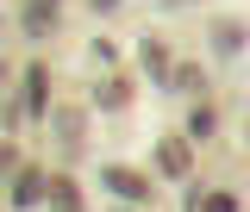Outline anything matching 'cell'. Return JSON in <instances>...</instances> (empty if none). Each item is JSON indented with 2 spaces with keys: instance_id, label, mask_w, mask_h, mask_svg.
I'll use <instances>...</instances> for the list:
<instances>
[{
  "instance_id": "6da1fadb",
  "label": "cell",
  "mask_w": 250,
  "mask_h": 212,
  "mask_svg": "<svg viewBox=\"0 0 250 212\" xmlns=\"http://www.w3.org/2000/svg\"><path fill=\"white\" fill-rule=\"evenodd\" d=\"M19 25H25V38H50V31L62 25L57 0H25V6H19Z\"/></svg>"
},
{
  "instance_id": "7a4b0ae2",
  "label": "cell",
  "mask_w": 250,
  "mask_h": 212,
  "mask_svg": "<svg viewBox=\"0 0 250 212\" xmlns=\"http://www.w3.org/2000/svg\"><path fill=\"white\" fill-rule=\"evenodd\" d=\"M156 169H163L169 181H182L188 169H194V150H188L182 137H163V144H156Z\"/></svg>"
},
{
  "instance_id": "3957f363",
  "label": "cell",
  "mask_w": 250,
  "mask_h": 212,
  "mask_svg": "<svg viewBox=\"0 0 250 212\" xmlns=\"http://www.w3.org/2000/svg\"><path fill=\"white\" fill-rule=\"evenodd\" d=\"M106 187H113L119 200H131V206H144V200H150V181H144V175H131V169H106Z\"/></svg>"
},
{
  "instance_id": "30bf717a",
  "label": "cell",
  "mask_w": 250,
  "mask_h": 212,
  "mask_svg": "<svg viewBox=\"0 0 250 212\" xmlns=\"http://www.w3.org/2000/svg\"><path fill=\"white\" fill-rule=\"evenodd\" d=\"M213 50H219V57L244 50V25H213Z\"/></svg>"
},
{
  "instance_id": "7c38bea8",
  "label": "cell",
  "mask_w": 250,
  "mask_h": 212,
  "mask_svg": "<svg viewBox=\"0 0 250 212\" xmlns=\"http://www.w3.org/2000/svg\"><path fill=\"white\" fill-rule=\"evenodd\" d=\"M169 6H182V0H169Z\"/></svg>"
},
{
  "instance_id": "8fae6325",
  "label": "cell",
  "mask_w": 250,
  "mask_h": 212,
  "mask_svg": "<svg viewBox=\"0 0 250 212\" xmlns=\"http://www.w3.org/2000/svg\"><path fill=\"white\" fill-rule=\"evenodd\" d=\"M213 106H194V119H188V131H194V137H213Z\"/></svg>"
},
{
  "instance_id": "9c48e42d",
  "label": "cell",
  "mask_w": 250,
  "mask_h": 212,
  "mask_svg": "<svg viewBox=\"0 0 250 212\" xmlns=\"http://www.w3.org/2000/svg\"><path fill=\"white\" fill-rule=\"evenodd\" d=\"M188 212H238V193H231V187H213V193H200Z\"/></svg>"
},
{
  "instance_id": "8992f818",
  "label": "cell",
  "mask_w": 250,
  "mask_h": 212,
  "mask_svg": "<svg viewBox=\"0 0 250 212\" xmlns=\"http://www.w3.org/2000/svg\"><path fill=\"white\" fill-rule=\"evenodd\" d=\"M144 69H150L156 88H175V69H169V50L163 44H144Z\"/></svg>"
},
{
  "instance_id": "5b68a950",
  "label": "cell",
  "mask_w": 250,
  "mask_h": 212,
  "mask_svg": "<svg viewBox=\"0 0 250 212\" xmlns=\"http://www.w3.org/2000/svg\"><path fill=\"white\" fill-rule=\"evenodd\" d=\"M44 200H50V212H82V187L75 181H44Z\"/></svg>"
},
{
  "instance_id": "ba28073f",
  "label": "cell",
  "mask_w": 250,
  "mask_h": 212,
  "mask_svg": "<svg viewBox=\"0 0 250 212\" xmlns=\"http://www.w3.org/2000/svg\"><path fill=\"white\" fill-rule=\"evenodd\" d=\"M44 94H50V75H44V69H31V75H25V113H50V106H44Z\"/></svg>"
},
{
  "instance_id": "52a82bcc",
  "label": "cell",
  "mask_w": 250,
  "mask_h": 212,
  "mask_svg": "<svg viewBox=\"0 0 250 212\" xmlns=\"http://www.w3.org/2000/svg\"><path fill=\"white\" fill-rule=\"evenodd\" d=\"M38 200H44V175H38V169H25V175L13 181V206H38Z\"/></svg>"
},
{
  "instance_id": "277c9868",
  "label": "cell",
  "mask_w": 250,
  "mask_h": 212,
  "mask_svg": "<svg viewBox=\"0 0 250 212\" xmlns=\"http://www.w3.org/2000/svg\"><path fill=\"white\" fill-rule=\"evenodd\" d=\"M94 106H106V113H125V106H131V81H125V75H106V81L94 88Z\"/></svg>"
}]
</instances>
